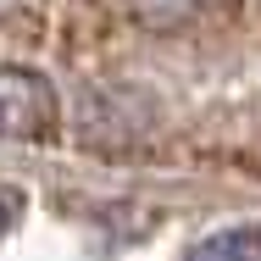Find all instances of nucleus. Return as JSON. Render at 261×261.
Here are the masks:
<instances>
[{"instance_id": "2", "label": "nucleus", "mask_w": 261, "mask_h": 261, "mask_svg": "<svg viewBox=\"0 0 261 261\" xmlns=\"http://www.w3.org/2000/svg\"><path fill=\"white\" fill-rule=\"evenodd\" d=\"M184 261H261V228H211L184 250Z\"/></svg>"}, {"instance_id": "3", "label": "nucleus", "mask_w": 261, "mask_h": 261, "mask_svg": "<svg viewBox=\"0 0 261 261\" xmlns=\"http://www.w3.org/2000/svg\"><path fill=\"white\" fill-rule=\"evenodd\" d=\"M11 228V195H0V233Z\"/></svg>"}, {"instance_id": "1", "label": "nucleus", "mask_w": 261, "mask_h": 261, "mask_svg": "<svg viewBox=\"0 0 261 261\" xmlns=\"http://www.w3.org/2000/svg\"><path fill=\"white\" fill-rule=\"evenodd\" d=\"M56 122V95L39 72L0 67V139H39Z\"/></svg>"}]
</instances>
